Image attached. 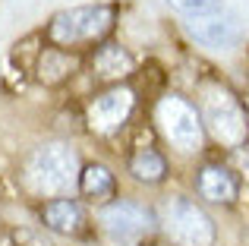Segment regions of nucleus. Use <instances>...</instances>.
Returning <instances> with one entry per match:
<instances>
[{
  "instance_id": "1",
  "label": "nucleus",
  "mask_w": 249,
  "mask_h": 246,
  "mask_svg": "<svg viewBox=\"0 0 249 246\" xmlns=\"http://www.w3.org/2000/svg\"><path fill=\"white\" fill-rule=\"evenodd\" d=\"M114 25H117L114 3H89V6H73V10L57 13L44 29V38L54 48L82 51V48H98L101 41H107Z\"/></svg>"
},
{
  "instance_id": "2",
  "label": "nucleus",
  "mask_w": 249,
  "mask_h": 246,
  "mask_svg": "<svg viewBox=\"0 0 249 246\" xmlns=\"http://www.w3.org/2000/svg\"><path fill=\"white\" fill-rule=\"evenodd\" d=\"M79 158L70 145L63 142H51V145L35 148V155L29 158L25 167V180L38 196H67L73 186H79Z\"/></svg>"
},
{
  "instance_id": "3",
  "label": "nucleus",
  "mask_w": 249,
  "mask_h": 246,
  "mask_svg": "<svg viewBox=\"0 0 249 246\" xmlns=\"http://www.w3.org/2000/svg\"><path fill=\"white\" fill-rule=\"evenodd\" d=\"M202 123L212 129V136L224 148H237L249 139V111L231 88L214 86L212 92H205Z\"/></svg>"
},
{
  "instance_id": "4",
  "label": "nucleus",
  "mask_w": 249,
  "mask_h": 246,
  "mask_svg": "<svg viewBox=\"0 0 249 246\" xmlns=\"http://www.w3.org/2000/svg\"><path fill=\"white\" fill-rule=\"evenodd\" d=\"M155 123L167 136V142L180 152H199L202 139H205V123L202 114L189 105L183 95H161L155 105Z\"/></svg>"
},
{
  "instance_id": "5",
  "label": "nucleus",
  "mask_w": 249,
  "mask_h": 246,
  "mask_svg": "<svg viewBox=\"0 0 249 246\" xmlns=\"http://www.w3.org/2000/svg\"><path fill=\"white\" fill-rule=\"evenodd\" d=\"M161 228L170 240L180 246H212L214 243V221L186 196H170L161 211Z\"/></svg>"
},
{
  "instance_id": "6",
  "label": "nucleus",
  "mask_w": 249,
  "mask_h": 246,
  "mask_svg": "<svg viewBox=\"0 0 249 246\" xmlns=\"http://www.w3.org/2000/svg\"><path fill=\"white\" fill-rule=\"evenodd\" d=\"M136 107V92L129 86H107L101 95L89 101V111H85V123H89L91 133L98 136H114L126 126L129 114Z\"/></svg>"
},
{
  "instance_id": "7",
  "label": "nucleus",
  "mask_w": 249,
  "mask_h": 246,
  "mask_svg": "<svg viewBox=\"0 0 249 246\" xmlns=\"http://www.w3.org/2000/svg\"><path fill=\"white\" fill-rule=\"evenodd\" d=\"M101 224L107 234L120 237V240H133V237L155 230L161 221L148 205L136 202V199H114L101 209Z\"/></svg>"
},
{
  "instance_id": "8",
  "label": "nucleus",
  "mask_w": 249,
  "mask_h": 246,
  "mask_svg": "<svg viewBox=\"0 0 249 246\" xmlns=\"http://www.w3.org/2000/svg\"><path fill=\"white\" fill-rule=\"evenodd\" d=\"M196 193L212 205H233L240 199V174L231 164L208 161L196 171Z\"/></svg>"
},
{
  "instance_id": "9",
  "label": "nucleus",
  "mask_w": 249,
  "mask_h": 246,
  "mask_svg": "<svg viewBox=\"0 0 249 246\" xmlns=\"http://www.w3.org/2000/svg\"><path fill=\"white\" fill-rule=\"evenodd\" d=\"M41 224L48 230H54V234H63V237H85V230H89L85 209L70 196L48 199L41 205Z\"/></svg>"
},
{
  "instance_id": "10",
  "label": "nucleus",
  "mask_w": 249,
  "mask_h": 246,
  "mask_svg": "<svg viewBox=\"0 0 249 246\" xmlns=\"http://www.w3.org/2000/svg\"><path fill=\"white\" fill-rule=\"evenodd\" d=\"M136 70V60L123 44L117 41H101L91 54V76L98 82H107V86H120L123 79H129Z\"/></svg>"
},
{
  "instance_id": "11",
  "label": "nucleus",
  "mask_w": 249,
  "mask_h": 246,
  "mask_svg": "<svg viewBox=\"0 0 249 246\" xmlns=\"http://www.w3.org/2000/svg\"><path fill=\"white\" fill-rule=\"evenodd\" d=\"M79 70H82V54L79 51H67V48L48 44V48H41L38 57H35V76H38V82H44V86H63V82L73 79Z\"/></svg>"
},
{
  "instance_id": "12",
  "label": "nucleus",
  "mask_w": 249,
  "mask_h": 246,
  "mask_svg": "<svg viewBox=\"0 0 249 246\" xmlns=\"http://www.w3.org/2000/svg\"><path fill=\"white\" fill-rule=\"evenodd\" d=\"M189 35L202 44V48H218V51H227V48H237L243 41V32H240L237 19H224L218 16H205V19H193L189 22Z\"/></svg>"
},
{
  "instance_id": "13",
  "label": "nucleus",
  "mask_w": 249,
  "mask_h": 246,
  "mask_svg": "<svg viewBox=\"0 0 249 246\" xmlns=\"http://www.w3.org/2000/svg\"><path fill=\"white\" fill-rule=\"evenodd\" d=\"M126 167H129V174H133V180H139V183H145V186H158V183H164V177H167V158L155 145L133 148Z\"/></svg>"
},
{
  "instance_id": "14",
  "label": "nucleus",
  "mask_w": 249,
  "mask_h": 246,
  "mask_svg": "<svg viewBox=\"0 0 249 246\" xmlns=\"http://www.w3.org/2000/svg\"><path fill=\"white\" fill-rule=\"evenodd\" d=\"M79 193L85 199H95V202H104V199L117 196V177L107 164L101 161H91V164H82L79 174Z\"/></svg>"
},
{
  "instance_id": "15",
  "label": "nucleus",
  "mask_w": 249,
  "mask_h": 246,
  "mask_svg": "<svg viewBox=\"0 0 249 246\" xmlns=\"http://www.w3.org/2000/svg\"><path fill=\"white\" fill-rule=\"evenodd\" d=\"M167 6H174L177 13H183L189 19H205L224 13V0H167Z\"/></svg>"
},
{
  "instance_id": "16",
  "label": "nucleus",
  "mask_w": 249,
  "mask_h": 246,
  "mask_svg": "<svg viewBox=\"0 0 249 246\" xmlns=\"http://www.w3.org/2000/svg\"><path fill=\"white\" fill-rule=\"evenodd\" d=\"M231 161L237 167H233V171L240 174V177H246L249 180V139L243 142V145H237V148H231Z\"/></svg>"
},
{
  "instance_id": "17",
  "label": "nucleus",
  "mask_w": 249,
  "mask_h": 246,
  "mask_svg": "<svg viewBox=\"0 0 249 246\" xmlns=\"http://www.w3.org/2000/svg\"><path fill=\"white\" fill-rule=\"evenodd\" d=\"M145 246H174L170 240H152V243H145Z\"/></svg>"
},
{
  "instance_id": "18",
  "label": "nucleus",
  "mask_w": 249,
  "mask_h": 246,
  "mask_svg": "<svg viewBox=\"0 0 249 246\" xmlns=\"http://www.w3.org/2000/svg\"><path fill=\"white\" fill-rule=\"evenodd\" d=\"M0 246H13V243H10V237H0Z\"/></svg>"
},
{
  "instance_id": "19",
  "label": "nucleus",
  "mask_w": 249,
  "mask_h": 246,
  "mask_svg": "<svg viewBox=\"0 0 249 246\" xmlns=\"http://www.w3.org/2000/svg\"><path fill=\"white\" fill-rule=\"evenodd\" d=\"M246 111H249V98H246Z\"/></svg>"
}]
</instances>
